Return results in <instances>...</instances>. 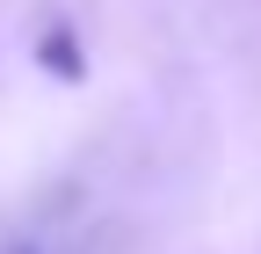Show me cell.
Segmentation results:
<instances>
[{
    "label": "cell",
    "instance_id": "1",
    "mask_svg": "<svg viewBox=\"0 0 261 254\" xmlns=\"http://www.w3.org/2000/svg\"><path fill=\"white\" fill-rule=\"evenodd\" d=\"M44 66H51V73H80V58H73V37H51V44H44Z\"/></svg>",
    "mask_w": 261,
    "mask_h": 254
}]
</instances>
